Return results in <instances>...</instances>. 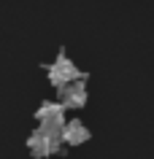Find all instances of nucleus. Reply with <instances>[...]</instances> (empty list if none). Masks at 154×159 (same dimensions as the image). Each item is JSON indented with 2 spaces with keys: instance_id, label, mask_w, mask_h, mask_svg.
I'll return each instance as SVG.
<instances>
[{
  "instance_id": "f257e3e1",
  "label": "nucleus",
  "mask_w": 154,
  "mask_h": 159,
  "mask_svg": "<svg viewBox=\"0 0 154 159\" xmlns=\"http://www.w3.org/2000/svg\"><path fill=\"white\" fill-rule=\"evenodd\" d=\"M62 146H65V143H62V132H60V129L38 127V129H33L30 138H27V151H30V157H35V159L54 157Z\"/></svg>"
},
{
  "instance_id": "f03ea898",
  "label": "nucleus",
  "mask_w": 154,
  "mask_h": 159,
  "mask_svg": "<svg viewBox=\"0 0 154 159\" xmlns=\"http://www.w3.org/2000/svg\"><path fill=\"white\" fill-rule=\"evenodd\" d=\"M43 70H46V78H49V84L54 86V89H60V86H65L68 81H76V78H86L84 70H78V67L73 65V59L65 57V51H60L57 59H54L51 65H46Z\"/></svg>"
},
{
  "instance_id": "7ed1b4c3",
  "label": "nucleus",
  "mask_w": 154,
  "mask_h": 159,
  "mask_svg": "<svg viewBox=\"0 0 154 159\" xmlns=\"http://www.w3.org/2000/svg\"><path fill=\"white\" fill-rule=\"evenodd\" d=\"M35 119H38V127H46V129H60L65 127V105L60 100H43L35 111Z\"/></svg>"
},
{
  "instance_id": "20e7f679",
  "label": "nucleus",
  "mask_w": 154,
  "mask_h": 159,
  "mask_svg": "<svg viewBox=\"0 0 154 159\" xmlns=\"http://www.w3.org/2000/svg\"><path fill=\"white\" fill-rule=\"evenodd\" d=\"M86 78H76V81H68L65 86H60V102L65 108H84L86 105Z\"/></svg>"
},
{
  "instance_id": "39448f33",
  "label": "nucleus",
  "mask_w": 154,
  "mask_h": 159,
  "mask_svg": "<svg viewBox=\"0 0 154 159\" xmlns=\"http://www.w3.org/2000/svg\"><path fill=\"white\" fill-rule=\"evenodd\" d=\"M89 140V127L81 121V119H70L62 127V143L65 146H81V143Z\"/></svg>"
}]
</instances>
